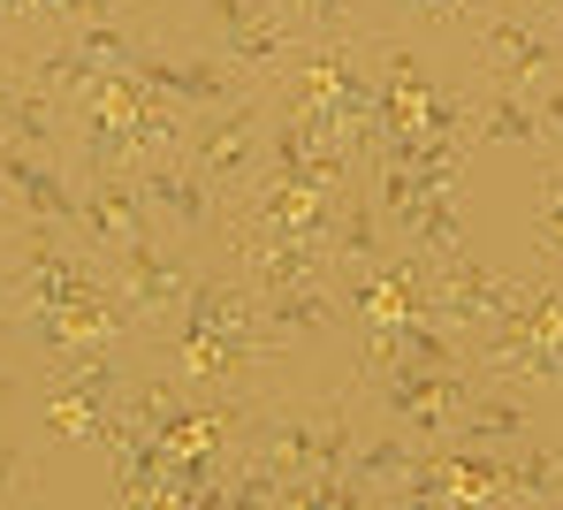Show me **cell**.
<instances>
[{
	"label": "cell",
	"mask_w": 563,
	"mask_h": 510,
	"mask_svg": "<svg viewBox=\"0 0 563 510\" xmlns=\"http://www.w3.org/2000/svg\"><path fill=\"white\" fill-rule=\"evenodd\" d=\"M92 8H122V15H145V23L168 15V0H92Z\"/></svg>",
	"instance_id": "obj_23"
},
{
	"label": "cell",
	"mask_w": 563,
	"mask_h": 510,
	"mask_svg": "<svg viewBox=\"0 0 563 510\" xmlns=\"http://www.w3.org/2000/svg\"><path fill=\"white\" fill-rule=\"evenodd\" d=\"M221 259L252 282V290H289V282H343L335 252L320 236H289V229H260V221H229L221 229Z\"/></svg>",
	"instance_id": "obj_8"
},
{
	"label": "cell",
	"mask_w": 563,
	"mask_h": 510,
	"mask_svg": "<svg viewBox=\"0 0 563 510\" xmlns=\"http://www.w3.org/2000/svg\"><path fill=\"white\" fill-rule=\"evenodd\" d=\"M533 100H541V122H549V160H563V77H549Z\"/></svg>",
	"instance_id": "obj_22"
},
{
	"label": "cell",
	"mask_w": 563,
	"mask_h": 510,
	"mask_svg": "<svg viewBox=\"0 0 563 510\" xmlns=\"http://www.w3.org/2000/svg\"><path fill=\"white\" fill-rule=\"evenodd\" d=\"M198 259H206V252H190V244H161V229H153V236H137V244H122V252L107 259V267H114V282H122V298L137 306V320H145V343H153V328L190 298Z\"/></svg>",
	"instance_id": "obj_9"
},
{
	"label": "cell",
	"mask_w": 563,
	"mask_h": 510,
	"mask_svg": "<svg viewBox=\"0 0 563 510\" xmlns=\"http://www.w3.org/2000/svg\"><path fill=\"white\" fill-rule=\"evenodd\" d=\"M8 145L69 160V107L54 100L38 77H23V69H8Z\"/></svg>",
	"instance_id": "obj_15"
},
{
	"label": "cell",
	"mask_w": 563,
	"mask_h": 510,
	"mask_svg": "<svg viewBox=\"0 0 563 510\" xmlns=\"http://www.w3.org/2000/svg\"><path fill=\"white\" fill-rule=\"evenodd\" d=\"M465 62L479 85H518V92H541L549 77H563V38L526 15L518 0H495L479 23L465 31Z\"/></svg>",
	"instance_id": "obj_6"
},
{
	"label": "cell",
	"mask_w": 563,
	"mask_h": 510,
	"mask_svg": "<svg viewBox=\"0 0 563 510\" xmlns=\"http://www.w3.org/2000/svg\"><path fill=\"white\" fill-rule=\"evenodd\" d=\"M260 328L282 358L289 351H328V343H351V312L335 282H289V290H260Z\"/></svg>",
	"instance_id": "obj_11"
},
{
	"label": "cell",
	"mask_w": 563,
	"mask_h": 510,
	"mask_svg": "<svg viewBox=\"0 0 563 510\" xmlns=\"http://www.w3.org/2000/svg\"><path fill=\"white\" fill-rule=\"evenodd\" d=\"M556 38H563V31H556Z\"/></svg>",
	"instance_id": "obj_25"
},
{
	"label": "cell",
	"mask_w": 563,
	"mask_h": 510,
	"mask_svg": "<svg viewBox=\"0 0 563 510\" xmlns=\"http://www.w3.org/2000/svg\"><path fill=\"white\" fill-rule=\"evenodd\" d=\"M305 38H366V0H275Z\"/></svg>",
	"instance_id": "obj_18"
},
{
	"label": "cell",
	"mask_w": 563,
	"mask_h": 510,
	"mask_svg": "<svg viewBox=\"0 0 563 510\" xmlns=\"http://www.w3.org/2000/svg\"><path fill=\"white\" fill-rule=\"evenodd\" d=\"M465 358L479 381L518 389V397H556L563 404V267H549L541 282H526V298L510 320L465 335Z\"/></svg>",
	"instance_id": "obj_2"
},
{
	"label": "cell",
	"mask_w": 563,
	"mask_h": 510,
	"mask_svg": "<svg viewBox=\"0 0 563 510\" xmlns=\"http://www.w3.org/2000/svg\"><path fill=\"white\" fill-rule=\"evenodd\" d=\"M46 496V480H38V465H31V450H15V442H0V503H38Z\"/></svg>",
	"instance_id": "obj_21"
},
{
	"label": "cell",
	"mask_w": 563,
	"mask_h": 510,
	"mask_svg": "<svg viewBox=\"0 0 563 510\" xmlns=\"http://www.w3.org/2000/svg\"><path fill=\"white\" fill-rule=\"evenodd\" d=\"M351 381H358V397H366V411H374L380 426L411 434L419 450L450 442V434H457V419H465V404H472V389H479L472 358H465V366L380 358V366H351Z\"/></svg>",
	"instance_id": "obj_3"
},
{
	"label": "cell",
	"mask_w": 563,
	"mask_h": 510,
	"mask_svg": "<svg viewBox=\"0 0 563 510\" xmlns=\"http://www.w3.org/2000/svg\"><path fill=\"white\" fill-rule=\"evenodd\" d=\"M472 145H526V153H549L541 100L518 92V85H472Z\"/></svg>",
	"instance_id": "obj_14"
},
{
	"label": "cell",
	"mask_w": 563,
	"mask_h": 510,
	"mask_svg": "<svg viewBox=\"0 0 563 510\" xmlns=\"http://www.w3.org/2000/svg\"><path fill=\"white\" fill-rule=\"evenodd\" d=\"M328 244H335V267H343V275H351V267H374V259L396 252V229H388V213H380V199H374V176H358V184L343 191Z\"/></svg>",
	"instance_id": "obj_16"
},
{
	"label": "cell",
	"mask_w": 563,
	"mask_h": 510,
	"mask_svg": "<svg viewBox=\"0 0 563 510\" xmlns=\"http://www.w3.org/2000/svg\"><path fill=\"white\" fill-rule=\"evenodd\" d=\"M130 184L145 191V206H153V221L176 236V244H190V252H221V229H229V199L190 168L184 153H161V160H137L130 168Z\"/></svg>",
	"instance_id": "obj_7"
},
{
	"label": "cell",
	"mask_w": 563,
	"mask_h": 510,
	"mask_svg": "<svg viewBox=\"0 0 563 510\" xmlns=\"http://www.w3.org/2000/svg\"><path fill=\"white\" fill-rule=\"evenodd\" d=\"M0 184L15 213H38V221H62L77 229V206H85V184L69 176V160H46V153H23V145H0Z\"/></svg>",
	"instance_id": "obj_13"
},
{
	"label": "cell",
	"mask_w": 563,
	"mask_h": 510,
	"mask_svg": "<svg viewBox=\"0 0 563 510\" xmlns=\"http://www.w3.org/2000/svg\"><path fill=\"white\" fill-rule=\"evenodd\" d=\"M533 434H541V411H533V397H518V389H495V381H479L450 442H487V450H518V442H533Z\"/></svg>",
	"instance_id": "obj_17"
},
{
	"label": "cell",
	"mask_w": 563,
	"mask_h": 510,
	"mask_svg": "<svg viewBox=\"0 0 563 510\" xmlns=\"http://www.w3.org/2000/svg\"><path fill=\"white\" fill-rule=\"evenodd\" d=\"M518 298H526V282H510V275L479 267L472 252H442V259H434V320H442V328H457V335H479V328L510 320Z\"/></svg>",
	"instance_id": "obj_10"
},
{
	"label": "cell",
	"mask_w": 563,
	"mask_h": 510,
	"mask_svg": "<svg viewBox=\"0 0 563 510\" xmlns=\"http://www.w3.org/2000/svg\"><path fill=\"white\" fill-rule=\"evenodd\" d=\"M366 426H374V411L358 397V381L335 397H275L267 389L252 404L244 450L282 473V510H358V488L343 480V465Z\"/></svg>",
	"instance_id": "obj_1"
},
{
	"label": "cell",
	"mask_w": 563,
	"mask_h": 510,
	"mask_svg": "<svg viewBox=\"0 0 563 510\" xmlns=\"http://www.w3.org/2000/svg\"><path fill=\"white\" fill-rule=\"evenodd\" d=\"M85 184V206H77V236L92 244L99 259H114L122 244H137V236H153L161 221H153V206L145 191L130 184V176H77Z\"/></svg>",
	"instance_id": "obj_12"
},
{
	"label": "cell",
	"mask_w": 563,
	"mask_h": 510,
	"mask_svg": "<svg viewBox=\"0 0 563 510\" xmlns=\"http://www.w3.org/2000/svg\"><path fill=\"white\" fill-rule=\"evenodd\" d=\"M533 244L549 267H563V160H549L533 184Z\"/></svg>",
	"instance_id": "obj_20"
},
{
	"label": "cell",
	"mask_w": 563,
	"mask_h": 510,
	"mask_svg": "<svg viewBox=\"0 0 563 510\" xmlns=\"http://www.w3.org/2000/svg\"><path fill=\"white\" fill-rule=\"evenodd\" d=\"M267 130H275V92H267V85H252V92H236V100L198 107V114H190L184 160L229 206H236L252 184H260V168H267Z\"/></svg>",
	"instance_id": "obj_5"
},
{
	"label": "cell",
	"mask_w": 563,
	"mask_h": 510,
	"mask_svg": "<svg viewBox=\"0 0 563 510\" xmlns=\"http://www.w3.org/2000/svg\"><path fill=\"white\" fill-rule=\"evenodd\" d=\"M184 46L221 54L244 85H275L312 38L282 15L275 0H190L184 8Z\"/></svg>",
	"instance_id": "obj_4"
},
{
	"label": "cell",
	"mask_w": 563,
	"mask_h": 510,
	"mask_svg": "<svg viewBox=\"0 0 563 510\" xmlns=\"http://www.w3.org/2000/svg\"><path fill=\"white\" fill-rule=\"evenodd\" d=\"M0 221H15V199H8V184H0Z\"/></svg>",
	"instance_id": "obj_24"
},
{
	"label": "cell",
	"mask_w": 563,
	"mask_h": 510,
	"mask_svg": "<svg viewBox=\"0 0 563 510\" xmlns=\"http://www.w3.org/2000/svg\"><path fill=\"white\" fill-rule=\"evenodd\" d=\"M396 8H404L411 31H427V38H457V46H465V31L495 8V0H396Z\"/></svg>",
	"instance_id": "obj_19"
}]
</instances>
